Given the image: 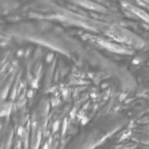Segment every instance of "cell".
Here are the masks:
<instances>
[{
    "mask_svg": "<svg viewBox=\"0 0 149 149\" xmlns=\"http://www.w3.org/2000/svg\"><path fill=\"white\" fill-rule=\"evenodd\" d=\"M132 11H133V13H134L136 15H138L140 19H144L145 21H146V22L149 23V15H148L146 12H144L143 10H141V9H139V8H137V7H133V8H132Z\"/></svg>",
    "mask_w": 149,
    "mask_h": 149,
    "instance_id": "6da1fadb",
    "label": "cell"
}]
</instances>
